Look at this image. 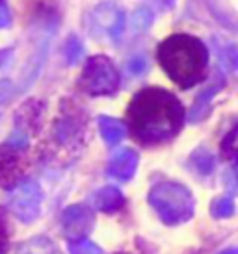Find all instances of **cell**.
Returning a JSON list of instances; mask_svg holds the SVG:
<instances>
[{
  "mask_svg": "<svg viewBox=\"0 0 238 254\" xmlns=\"http://www.w3.org/2000/svg\"><path fill=\"white\" fill-rule=\"evenodd\" d=\"M128 132L141 145L171 139L184 125V108L175 95L160 87H147L134 95L126 108Z\"/></svg>",
  "mask_w": 238,
  "mask_h": 254,
  "instance_id": "1",
  "label": "cell"
},
{
  "mask_svg": "<svg viewBox=\"0 0 238 254\" xmlns=\"http://www.w3.org/2000/svg\"><path fill=\"white\" fill-rule=\"evenodd\" d=\"M156 58L166 74L182 89L199 84L209 65L205 45L188 34H173L164 39L156 50Z\"/></svg>",
  "mask_w": 238,
  "mask_h": 254,
  "instance_id": "2",
  "label": "cell"
},
{
  "mask_svg": "<svg viewBox=\"0 0 238 254\" xmlns=\"http://www.w3.org/2000/svg\"><path fill=\"white\" fill-rule=\"evenodd\" d=\"M151 204L158 212L160 219L168 225H177L192 217L194 213V198L186 188L179 184H160L151 191Z\"/></svg>",
  "mask_w": 238,
  "mask_h": 254,
  "instance_id": "3",
  "label": "cell"
},
{
  "mask_svg": "<svg viewBox=\"0 0 238 254\" xmlns=\"http://www.w3.org/2000/svg\"><path fill=\"white\" fill-rule=\"evenodd\" d=\"M119 84V76L110 60L105 56L91 58L86 64L84 72L80 76V89L88 95H110L116 91Z\"/></svg>",
  "mask_w": 238,
  "mask_h": 254,
  "instance_id": "4",
  "label": "cell"
},
{
  "mask_svg": "<svg viewBox=\"0 0 238 254\" xmlns=\"http://www.w3.org/2000/svg\"><path fill=\"white\" fill-rule=\"evenodd\" d=\"M39 204H41V191L34 182L22 184L9 198V210L24 223H32L37 217Z\"/></svg>",
  "mask_w": 238,
  "mask_h": 254,
  "instance_id": "5",
  "label": "cell"
},
{
  "mask_svg": "<svg viewBox=\"0 0 238 254\" xmlns=\"http://www.w3.org/2000/svg\"><path fill=\"white\" fill-rule=\"evenodd\" d=\"M62 226L69 241L84 240L93 228V212L86 206H71L63 212Z\"/></svg>",
  "mask_w": 238,
  "mask_h": 254,
  "instance_id": "6",
  "label": "cell"
},
{
  "mask_svg": "<svg viewBox=\"0 0 238 254\" xmlns=\"http://www.w3.org/2000/svg\"><path fill=\"white\" fill-rule=\"evenodd\" d=\"M24 175V163L19 148L11 145H0V188L11 190L21 182Z\"/></svg>",
  "mask_w": 238,
  "mask_h": 254,
  "instance_id": "7",
  "label": "cell"
},
{
  "mask_svg": "<svg viewBox=\"0 0 238 254\" xmlns=\"http://www.w3.org/2000/svg\"><path fill=\"white\" fill-rule=\"evenodd\" d=\"M136 163H138V156L134 150H121L110 162V173L119 180H128L136 171Z\"/></svg>",
  "mask_w": 238,
  "mask_h": 254,
  "instance_id": "8",
  "label": "cell"
},
{
  "mask_svg": "<svg viewBox=\"0 0 238 254\" xmlns=\"http://www.w3.org/2000/svg\"><path fill=\"white\" fill-rule=\"evenodd\" d=\"M125 202V198L121 195V191L116 190V188H105V190H101L93 197V204L97 210L101 212H106V213H112V212H118L121 210V206Z\"/></svg>",
  "mask_w": 238,
  "mask_h": 254,
  "instance_id": "9",
  "label": "cell"
},
{
  "mask_svg": "<svg viewBox=\"0 0 238 254\" xmlns=\"http://www.w3.org/2000/svg\"><path fill=\"white\" fill-rule=\"evenodd\" d=\"M17 254H62V251L49 238H34V240L26 241L17 251Z\"/></svg>",
  "mask_w": 238,
  "mask_h": 254,
  "instance_id": "10",
  "label": "cell"
},
{
  "mask_svg": "<svg viewBox=\"0 0 238 254\" xmlns=\"http://www.w3.org/2000/svg\"><path fill=\"white\" fill-rule=\"evenodd\" d=\"M101 125V132H103V137H105L108 143H118L121 141L126 134V128L123 123H119L116 119H108V117H101L99 121Z\"/></svg>",
  "mask_w": 238,
  "mask_h": 254,
  "instance_id": "11",
  "label": "cell"
},
{
  "mask_svg": "<svg viewBox=\"0 0 238 254\" xmlns=\"http://www.w3.org/2000/svg\"><path fill=\"white\" fill-rule=\"evenodd\" d=\"M222 154L225 160L235 163V175L238 178V127L222 143Z\"/></svg>",
  "mask_w": 238,
  "mask_h": 254,
  "instance_id": "12",
  "label": "cell"
},
{
  "mask_svg": "<svg viewBox=\"0 0 238 254\" xmlns=\"http://www.w3.org/2000/svg\"><path fill=\"white\" fill-rule=\"evenodd\" d=\"M69 253L71 254H103V251L91 243L90 240H78V241H69Z\"/></svg>",
  "mask_w": 238,
  "mask_h": 254,
  "instance_id": "13",
  "label": "cell"
},
{
  "mask_svg": "<svg viewBox=\"0 0 238 254\" xmlns=\"http://www.w3.org/2000/svg\"><path fill=\"white\" fill-rule=\"evenodd\" d=\"M235 213V204L231 198H218L212 204V215L214 217H231Z\"/></svg>",
  "mask_w": 238,
  "mask_h": 254,
  "instance_id": "14",
  "label": "cell"
},
{
  "mask_svg": "<svg viewBox=\"0 0 238 254\" xmlns=\"http://www.w3.org/2000/svg\"><path fill=\"white\" fill-rule=\"evenodd\" d=\"M7 245H9V240H7V228L4 219L0 217V254H6Z\"/></svg>",
  "mask_w": 238,
  "mask_h": 254,
  "instance_id": "15",
  "label": "cell"
},
{
  "mask_svg": "<svg viewBox=\"0 0 238 254\" xmlns=\"http://www.w3.org/2000/svg\"><path fill=\"white\" fill-rule=\"evenodd\" d=\"M222 254H238V249H229V251H224Z\"/></svg>",
  "mask_w": 238,
  "mask_h": 254,
  "instance_id": "16",
  "label": "cell"
}]
</instances>
